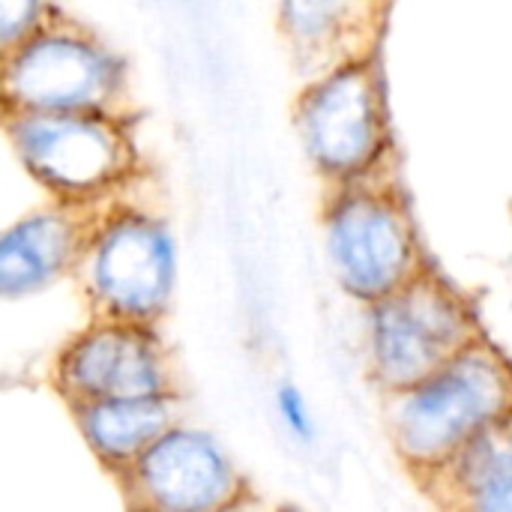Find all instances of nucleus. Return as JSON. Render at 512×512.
I'll list each match as a JSON object with an SVG mask.
<instances>
[{"label":"nucleus","instance_id":"f257e3e1","mask_svg":"<svg viewBox=\"0 0 512 512\" xmlns=\"http://www.w3.org/2000/svg\"><path fill=\"white\" fill-rule=\"evenodd\" d=\"M512 411V366L483 336L423 381L384 396V426L417 477L447 465Z\"/></svg>","mask_w":512,"mask_h":512},{"label":"nucleus","instance_id":"f03ea898","mask_svg":"<svg viewBox=\"0 0 512 512\" xmlns=\"http://www.w3.org/2000/svg\"><path fill=\"white\" fill-rule=\"evenodd\" d=\"M3 126L21 168L57 201L99 204L138 171L120 111H3Z\"/></svg>","mask_w":512,"mask_h":512},{"label":"nucleus","instance_id":"7ed1b4c3","mask_svg":"<svg viewBox=\"0 0 512 512\" xmlns=\"http://www.w3.org/2000/svg\"><path fill=\"white\" fill-rule=\"evenodd\" d=\"M126 90V60L57 9L27 39L3 48V111L123 114Z\"/></svg>","mask_w":512,"mask_h":512},{"label":"nucleus","instance_id":"20e7f679","mask_svg":"<svg viewBox=\"0 0 512 512\" xmlns=\"http://www.w3.org/2000/svg\"><path fill=\"white\" fill-rule=\"evenodd\" d=\"M75 273L93 315L156 327L177 285L174 234L165 219L114 204L99 213Z\"/></svg>","mask_w":512,"mask_h":512},{"label":"nucleus","instance_id":"39448f33","mask_svg":"<svg viewBox=\"0 0 512 512\" xmlns=\"http://www.w3.org/2000/svg\"><path fill=\"white\" fill-rule=\"evenodd\" d=\"M294 129L309 165L327 183L369 177L390 144L387 96L375 54L309 78L294 102Z\"/></svg>","mask_w":512,"mask_h":512},{"label":"nucleus","instance_id":"423d86ee","mask_svg":"<svg viewBox=\"0 0 512 512\" xmlns=\"http://www.w3.org/2000/svg\"><path fill=\"white\" fill-rule=\"evenodd\" d=\"M324 246L339 288L369 306L423 273L420 240L405 201L366 177L333 186L324 204Z\"/></svg>","mask_w":512,"mask_h":512},{"label":"nucleus","instance_id":"0eeeda50","mask_svg":"<svg viewBox=\"0 0 512 512\" xmlns=\"http://www.w3.org/2000/svg\"><path fill=\"white\" fill-rule=\"evenodd\" d=\"M477 339L465 300L429 270L366 306L369 378L384 396L423 381Z\"/></svg>","mask_w":512,"mask_h":512},{"label":"nucleus","instance_id":"6e6552de","mask_svg":"<svg viewBox=\"0 0 512 512\" xmlns=\"http://www.w3.org/2000/svg\"><path fill=\"white\" fill-rule=\"evenodd\" d=\"M51 384L69 408L102 399L180 393L156 327L99 315L57 351Z\"/></svg>","mask_w":512,"mask_h":512},{"label":"nucleus","instance_id":"1a4fd4ad","mask_svg":"<svg viewBox=\"0 0 512 512\" xmlns=\"http://www.w3.org/2000/svg\"><path fill=\"white\" fill-rule=\"evenodd\" d=\"M114 480L129 507L156 512L234 510L249 492L225 447L186 423L165 429Z\"/></svg>","mask_w":512,"mask_h":512},{"label":"nucleus","instance_id":"9d476101","mask_svg":"<svg viewBox=\"0 0 512 512\" xmlns=\"http://www.w3.org/2000/svg\"><path fill=\"white\" fill-rule=\"evenodd\" d=\"M99 204L57 201L15 219L0 237V297L24 300L75 273Z\"/></svg>","mask_w":512,"mask_h":512},{"label":"nucleus","instance_id":"9b49d317","mask_svg":"<svg viewBox=\"0 0 512 512\" xmlns=\"http://www.w3.org/2000/svg\"><path fill=\"white\" fill-rule=\"evenodd\" d=\"M384 0H276V21L297 69L309 78L372 54Z\"/></svg>","mask_w":512,"mask_h":512},{"label":"nucleus","instance_id":"f8f14e48","mask_svg":"<svg viewBox=\"0 0 512 512\" xmlns=\"http://www.w3.org/2000/svg\"><path fill=\"white\" fill-rule=\"evenodd\" d=\"M417 483L447 510L512 512V411Z\"/></svg>","mask_w":512,"mask_h":512},{"label":"nucleus","instance_id":"ddd939ff","mask_svg":"<svg viewBox=\"0 0 512 512\" xmlns=\"http://www.w3.org/2000/svg\"><path fill=\"white\" fill-rule=\"evenodd\" d=\"M72 420L108 474L126 471L165 429L180 423V393L72 405Z\"/></svg>","mask_w":512,"mask_h":512},{"label":"nucleus","instance_id":"4468645a","mask_svg":"<svg viewBox=\"0 0 512 512\" xmlns=\"http://www.w3.org/2000/svg\"><path fill=\"white\" fill-rule=\"evenodd\" d=\"M54 12L48 0H0V42L3 48L27 39Z\"/></svg>","mask_w":512,"mask_h":512},{"label":"nucleus","instance_id":"2eb2a0df","mask_svg":"<svg viewBox=\"0 0 512 512\" xmlns=\"http://www.w3.org/2000/svg\"><path fill=\"white\" fill-rule=\"evenodd\" d=\"M276 414H279V420L285 423V429L294 438H300L303 444L315 441V417L309 411L306 396L294 384H279V390H276Z\"/></svg>","mask_w":512,"mask_h":512}]
</instances>
